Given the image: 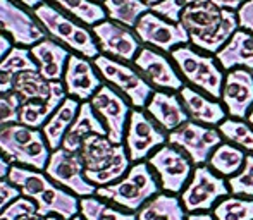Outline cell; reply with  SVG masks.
<instances>
[{
  "label": "cell",
  "instance_id": "cell-23",
  "mask_svg": "<svg viewBox=\"0 0 253 220\" xmlns=\"http://www.w3.org/2000/svg\"><path fill=\"white\" fill-rule=\"evenodd\" d=\"M91 134L107 136V127L103 124V120L97 115V112L93 110L90 102H83L73 126L69 127L67 134L64 136L60 148H64L67 151H80L83 141Z\"/></svg>",
  "mask_w": 253,
  "mask_h": 220
},
{
  "label": "cell",
  "instance_id": "cell-14",
  "mask_svg": "<svg viewBox=\"0 0 253 220\" xmlns=\"http://www.w3.org/2000/svg\"><path fill=\"white\" fill-rule=\"evenodd\" d=\"M133 31L136 33L141 43L164 52V54H170L174 48L190 43V35L179 23H170L153 10L145 12L138 19Z\"/></svg>",
  "mask_w": 253,
  "mask_h": 220
},
{
  "label": "cell",
  "instance_id": "cell-13",
  "mask_svg": "<svg viewBox=\"0 0 253 220\" xmlns=\"http://www.w3.org/2000/svg\"><path fill=\"white\" fill-rule=\"evenodd\" d=\"M45 174L55 184L80 198L97 194V186L84 176V165L78 151H67L64 148L53 150L45 167Z\"/></svg>",
  "mask_w": 253,
  "mask_h": 220
},
{
  "label": "cell",
  "instance_id": "cell-6",
  "mask_svg": "<svg viewBox=\"0 0 253 220\" xmlns=\"http://www.w3.org/2000/svg\"><path fill=\"white\" fill-rule=\"evenodd\" d=\"M0 153L9 164L45 170L52 151L43 131L17 122L0 129Z\"/></svg>",
  "mask_w": 253,
  "mask_h": 220
},
{
  "label": "cell",
  "instance_id": "cell-34",
  "mask_svg": "<svg viewBox=\"0 0 253 220\" xmlns=\"http://www.w3.org/2000/svg\"><path fill=\"white\" fill-rule=\"evenodd\" d=\"M52 2L59 3L71 16H74L83 24L91 28L109 17L103 5H100L98 2H93V0H52Z\"/></svg>",
  "mask_w": 253,
  "mask_h": 220
},
{
  "label": "cell",
  "instance_id": "cell-27",
  "mask_svg": "<svg viewBox=\"0 0 253 220\" xmlns=\"http://www.w3.org/2000/svg\"><path fill=\"white\" fill-rule=\"evenodd\" d=\"M80 100L73 97H67L62 104L59 105V109L53 112V115L47 120L42 131H43V136L47 140L50 150H59L62 147L64 136L67 134L69 127L73 126L74 119H76L78 112H80Z\"/></svg>",
  "mask_w": 253,
  "mask_h": 220
},
{
  "label": "cell",
  "instance_id": "cell-3",
  "mask_svg": "<svg viewBox=\"0 0 253 220\" xmlns=\"http://www.w3.org/2000/svg\"><path fill=\"white\" fill-rule=\"evenodd\" d=\"M78 153L83 160L84 176L97 187L121 181L133 164L124 145H114L109 138L100 134L88 136Z\"/></svg>",
  "mask_w": 253,
  "mask_h": 220
},
{
  "label": "cell",
  "instance_id": "cell-8",
  "mask_svg": "<svg viewBox=\"0 0 253 220\" xmlns=\"http://www.w3.org/2000/svg\"><path fill=\"white\" fill-rule=\"evenodd\" d=\"M93 66L97 67L98 74L107 81V84L116 88L119 93H123L134 109L143 110L147 107L148 100L155 90L141 76L140 71L133 69L126 62L112 59L109 55H98L97 59H93Z\"/></svg>",
  "mask_w": 253,
  "mask_h": 220
},
{
  "label": "cell",
  "instance_id": "cell-2",
  "mask_svg": "<svg viewBox=\"0 0 253 220\" xmlns=\"http://www.w3.org/2000/svg\"><path fill=\"white\" fill-rule=\"evenodd\" d=\"M179 24L190 35V43L210 55H215L240 28L238 14L220 9L212 0L184 9Z\"/></svg>",
  "mask_w": 253,
  "mask_h": 220
},
{
  "label": "cell",
  "instance_id": "cell-9",
  "mask_svg": "<svg viewBox=\"0 0 253 220\" xmlns=\"http://www.w3.org/2000/svg\"><path fill=\"white\" fill-rule=\"evenodd\" d=\"M229 194L227 179L215 174L209 165H197L181 193V203L188 214L212 212L213 207Z\"/></svg>",
  "mask_w": 253,
  "mask_h": 220
},
{
  "label": "cell",
  "instance_id": "cell-21",
  "mask_svg": "<svg viewBox=\"0 0 253 220\" xmlns=\"http://www.w3.org/2000/svg\"><path fill=\"white\" fill-rule=\"evenodd\" d=\"M145 110L167 134L190 120L179 93H174V91L155 90Z\"/></svg>",
  "mask_w": 253,
  "mask_h": 220
},
{
  "label": "cell",
  "instance_id": "cell-18",
  "mask_svg": "<svg viewBox=\"0 0 253 220\" xmlns=\"http://www.w3.org/2000/svg\"><path fill=\"white\" fill-rule=\"evenodd\" d=\"M0 30L9 35L12 43L21 47H33L45 40V31L40 28L37 17L12 0H0Z\"/></svg>",
  "mask_w": 253,
  "mask_h": 220
},
{
  "label": "cell",
  "instance_id": "cell-12",
  "mask_svg": "<svg viewBox=\"0 0 253 220\" xmlns=\"http://www.w3.org/2000/svg\"><path fill=\"white\" fill-rule=\"evenodd\" d=\"M222 141L224 138L217 127L203 126L193 120H188L186 124L167 134V143L183 150L195 167L209 164L210 155Z\"/></svg>",
  "mask_w": 253,
  "mask_h": 220
},
{
  "label": "cell",
  "instance_id": "cell-50",
  "mask_svg": "<svg viewBox=\"0 0 253 220\" xmlns=\"http://www.w3.org/2000/svg\"><path fill=\"white\" fill-rule=\"evenodd\" d=\"M48 220H62V219H59V217H53V215H50V217H48Z\"/></svg>",
  "mask_w": 253,
  "mask_h": 220
},
{
  "label": "cell",
  "instance_id": "cell-19",
  "mask_svg": "<svg viewBox=\"0 0 253 220\" xmlns=\"http://www.w3.org/2000/svg\"><path fill=\"white\" fill-rule=\"evenodd\" d=\"M220 100L233 119L247 120L253 109V71L245 67L227 71Z\"/></svg>",
  "mask_w": 253,
  "mask_h": 220
},
{
  "label": "cell",
  "instance_id": "cell-39",
  "mask_svg": "<svg viewBox=\"0 0 253 220\" xmlns=\"http://www.w3.org/2000/svg\"><path fill=\"white\" fill-rule=\"evenodd\" d=\"M203 2H209V0H162L160 3L152 5L150 10L159 14V16L166 17L170 23H179L181 14H183L184 9H188L190 5H195V3Z\"/></svg>",
  "mask_w": 253,
  "mask_h": 220
},
{
  "label": "cell",
  "instance_id": "cell-29",
  "mask_svg": "<svg viewBox=\"0 0 253 220\" xmlns=\"http://www.w3.org/2000/svg\"><path fill=\"white\" fill-rule=\"evenodd\" d=\"M188 212L184 210L177 194L159 193L136 212L138 220H186Z\"/></svg>",
  "mask_w": 253,
  "mask_h": 220
},
{
  "label": "cell",
  "instance_id": "cell-37",
  "mask_svg": "<svg viewBox=\"0 0 253 220\" xmlns=\"http://www.w3.org/2000/svg\"><path fill=\"white\" fill-rule=\"evenodd\" d=\"M229 193L234 196H245L253 198V155L248 153L245 165L238 174L227 179Z\"/></svg>",
  "mask_w": 253,
  "mask_h": 220
},
{
  "label": "cell",
  "instance_id": "cell-10",
  "mask_svg": "<svg viewBox=\"0 0 253 220\" xmlns=\"http://www.w3.org/2000/svg\"><path fill=\"white\" fill-rule=\"evenodd\" d=\"M148 165L155 172L162 191L170 194H181L193 174L191 158L174 145H164L147 158Z\"/></svg>",
  "mask_w": 253,
  "mask_h": 220
},
{
  "label": "cell",
  "instance_id": "cell-22",
  "mask_svg": "<svg viewBox=\"0 0 253 220\" xmlns=\"http://www.w3.org/2000/svg\"><path fill=\"white\" fill-rule=\"evenodd\" d=\"M179 97L186 109L188 115L193 122L203 124V126L215 127L227 119V110L215 98H210L203 91L197 88L184 84L179 90Z\"/></svg>",
  "mask_w": 253,
  "mask_h": 220
},
{
  "label": "cell",
  "instance_id": "cell-46",
  "mask_svg": "<svg viewBox=\"0 0 253 220\" xmlns=\"http://www.w3.org/2000/svg\"><path fill=\"white\" fill-rule=\"evenodd\" d=\"M186 220H215L212 212H198V214H188Z\"/></svg>",
  "mask_w": 253,
  "mask_h": 220
},
{
  "label": "cell",
  "instance_id": "cell-30",
  "mask_svg": "<svg viewBox=\"0 0 253 220\" xmlns=\"http://www.w3.org/2000/svg\"><path fill=\"white\" fill-rule=\"evenodd\" d=\"M59 81H47L38 71H26L16 77L14 93L19 97L21 104L31 100H47L55 90Z\"/></svg>",
  "mask_w": 253,
  "mask_h": 220
},
{
  "label": "cell",
  "instance_id": "cell-49",
  "mask_svg": "<svg viewBox=\"0 0 253 220\" xmlns=\"http://www.w3.org/2000/svg\"><path fill=\"white\" fill-rule=\"evenodd\" d=\"M143 2L145 3H148V5H155V3H160V2H162V0H143Z\"/></svg>",
  "mask_w": 253,
  "mask_h": 220
},
{
  "label": "cell",
  "instance_id": "cell-15",
  "mask_svg": "<svg viewBox=\"0 0 253 220\" xmlns=\"http://www.w3.org/2000/svg\"><path fill=\"white\" fill-rule=\"evenodd\" d=\"M90 104L97 115L103 120L107 127V138L114 145H124L127 120L131 115L129 100L123 97L110 84H102V88L90 98Z\"/></svg>",
  "mask_w": 253,
  "mask_h": 220
},
{
  "label": "cell",
  "instance_id": "cell-16",
  "mask_svg": "<svg viewBox=\"0 0 253 220\" xmlns=\"http://www.w3.org/2000/svg\"><path fill=\"white\" fill-rule=\"evenodd\" d=\"M134 67L153 88L179 93L184 86L183 77L174 66L172 59L152 47H141L134 59Z\"/></svg>",
  "mask_w": 253,
  "mask_h": 220
},
{
  "label": "cell",
  "instance_id": "cell-28",
  "mask_svg": "<svg viewBox=\"0 0 253 220\" xmlns=\"http://www.w3.org/2000/svg\"><path fill=\"white\" fill-rule=\"evenodd\" d=\"M26 71H38V64L30 50L24 47H12V50L0 60V95L10 93L16 77Z\"/></svg>",
  "mask_w": 253,
  "mask_h": 220
},
{
  "label": "cell",
  "instance_id": "cell-42",
  "mask_svg": "<svg viewBox=\"0 0 253 220\" xmlns=\"http://www.w3.org/2000/svg\"><path fill=\"white\" fill-rule=\"evenodd\" d=\"M238 24L241 30H247L253 35V0H248L238 9Z\"/></svg>",
  "mask_w": 253,
  "mask_h": 220
},
{
  "label": "cell",
  "instance_id": "cell-25",
  "mask_svg": "<svg viewBox=\"0 0 253 220\" xmlns=\"http://www.w3.org/2000/svg\"><path fill=\"white\" fill-rule=\"evenodd\" d=\"M215 59L224 71H233L236 67L253 71V35L238 28L229 41L215 54Z\"/></svg>",
  "mask_w": 253,
  "mask_h": 220
},
{
  "label": "cell",
  "instance_id": "cell-31",
  "mask_svg": "<svg viewBox=\"0 0 253 220\" xmlns=\"http://www.w3.org/2000/svg\"><path fill=\"white\" fill-rule=\"evenodd\" d=\"M247 151H243L240 147L229 143V141H222L210 155L207 165L215 174H219L220 177L229 179L241 170V167L245 165V160H247Z\"/></svg>",
  "mask_w": 253,
  "mask_h": 220
},
{
  "label": "cell",
  "instance_id": "cell-40",
  "mask_svg": "<svg viewBox=\"0 0 253 220\" xmlns=\"http://www.w3.org/2000/svg\"><path fill=\"white\" fill-rule=\"evenodd\" d=\"M21 100L14 91L0 95V129L19 122Z\"/></svg>",
  "mask_w": 253,
  "mask_h": 220
},
{
  "label": "cell",
  "instance_id": "cell-20",
  "mask_svg": "<svg viewBox=\"0 0 253 220\" xmlns=\"http://www.w3.org/2000/svg\"><path fill=\"white\" fill-rule=\"evenodd\" d=\"M64 88L66 93L78 100H90L102 88V77L98 76L97 67L83 55H69L64 73Z\"/></svg>",
  "mask_w": 253,
  "mask_h": 220
},
{
  "label": "cell",
  "instance_id": "cell-24",
  "mask_svg": "<svg viewBox=\"0 0 253 220\" xmlns=\"http://www.w3.org/2000/svg\"><path fill=\"white\" fill-rule=\"evenodd\" d=\"M31 55L35 62L38 64V73L47 81H60L64 79L69 52L66 47L59 45L57 41H52L48 38L42 40L40 43L31 47Z\"/></svg>",
  "mask_w": 253,
  "mask_h": 220
},
{
  "label": "cell",
  "instance_id": "cell-35",
  "mask_svg": "<svg viewBox=\"0 0 253 220\" xmlns=\"http://www.w3.org/2000/svg\"><path fill=\"white\" fill-rule=\"evenodd\" d=\"M212 215L215 220H253V198L229 194L213 207Z\"/></svg>",
  "mask_w": 253,
  "mask_h": 220
},
{
  "label": "cell",
  "instance_id": "cell-51",
  "mask_svg": "<svg viewBox=\"0 0 253 220\" xmlns=\"http://www.w3.org/2000/svg\"><path fill=\"white\" fill-rule=\"evenodd\" d=\"M73 220H83V217H81V215H78V217H74Z\"/></svg>",
  "mask_w": 253,
  "mask_h": 220
},
{
  "label": "cell",
  "instance_id": "cell-7",
  "mask_svg": "<svg viewBox=\"0 0 253 220\" xmlns=\"http://www.w3.org/2000/svg\"><path fill=\"white\" fill-rule=\"evenodd\" d=\"M33 14L52 38L62 41L74 52L86 59H97L100 55V47L95 35L80 23L73 21L69 16L60 12L59 9H55L52 3H40L37 9H33Z\"/></svg>",
  "mask_w": 253,
  "mask_h": 220
},
{
  "label": "cell",
  "instance_id": "cell-5",
  "mask_svg": "<svg viewBox=\"0 0 253 220\" xmlns=\"http://www.w3.org/2000/svg\"><path fill=\"white\" fill-rule=\"evenodd\" d=\"M169 55L176 69L179 71V74L186 79L190 86L203 91L210 98H215V100L222 98L226 74L215 57L198 50L191 43L174 48Z\"/></svg>",
  "mask_w": 253,
  "mask_h": 220
},
{
  "label": "cell",
  "instance_id": "cell-38",
  "mask_svg": "<svg viewBox=\"0 0 253 220\" xmlns=\"http://www.w3.org/2000/svg\"><path fill=\"white\" fill-rule=\"evenodd\" d=\"M0 220H48V217H42L37 212V203L30 198L19 196L5 210L0 214Z\"/></svg>",
  "mask_w": 253,
  "mask_h": 220
},
{
  "label": "cell",
  "instance_id": "cell-43",
  "mask_svg": "<svg viewBox=\"0 0 253 220\" xmlns=\"http://www.w3.org/2000/svg\"><path fill=\"white\" fill-rule=\"evenodd\" d=\"M212 2L215 3L217 7H220V9L238 12V9H240V7L243 5L245 2H248V0H212Z\"/></svg>",
  "mask_w": 253,
  "mask_h": 220
},
{
  "label": "cell",
  "instance_id": "cell-44",
  "mask_svg": "<svg viewBox=\"0 0 253 220\" xmlns=\"http://www.w3.org/2000/svg\"><path fill=\"white\" fill-rule=\"evenodd\" d=\"M10 50H12V41H10V38L0 35V60L9 54Z\"/></svg>",
  "mask_w": 253,
  "mask_h": 220
},
{
  "label": "cell",
  "instance_id": "cell-1",
  "mask_svg": "<svg viewBox=\"0 0 253 220\" xmlns=\"http://www.w3.org/2000/svg\"><path fill=\"white\" fill-rule=\"evenodd\" d=\"M7 179L19 187L24 198L37 203V212L42 217L53 215L62 220H73L80 215V200L76 194L55 184L42 170L12 165Z\"/></svg>",
  "mask_w": 253,
  "mask_h": 220
},
{
  "label": "cell",
  "instance_id": "cell-26",
  "mask_svg": "<svg viewBox=\"0 0 253 220\" xmlns=\"http://www.w3.org/2000/svg\"><path fill=\"white\" fill-rule=\"evenodd\" d=\"M66 88L64 83H57L55 90L50 95V98L47 100H31L21 104L19 109V124H24L28 127H35V129H40L47 124V120L53 115L59 105L66 100Z\"/></svg>",
  "mask_w": 253,
  "mask_h": 220
},
{
  "label": "cell",
  "instance_id": "cell-52",
  "mask_svg": "<svg viewBox=\"0 0 253 220\" xmlns=\"http://www.w3.org/2000/svg\"><path fill=\"white\" fill-rule=\"evenodd\" d=\"M98 2H105V0H98Z\"/></svg>",
  "mask_w": 253,
  "mask_h": 220
},
{
  "label": "cell",
  "instance_id": "cell-11",
  "mask_svg": "<svg viewBox=\"0 0 253 220\" xmlns=\"http://www.w3.org/2000/svg\"><path fill=\"white\" fill-rule=\"evenodd\" d=\"M164 145H167L166 131L145 110H131L126 136H124V147L129 155V160L133 164L145 162L153 151Z\"/></svg>",
  "mask_w": 253,
  "mask_h": 220
},
{
  "label": "cell",
  "instance_id": "cell-32",
  "mask_svg": "<svg viewBox=\"0 0 253 220\" xmlns=\"http://www.w3.org/2000/svg\"><path fill=\"white\" fill-rule=\"evenodd\" d=\"M80 215L83 220H138L136 214L109 205L98 196H84L80 200Z\"/></svg>",
  "mask_w": 253,
  "mask_h": 220
},
{
  "label": "cell",
  "instance_id": "cell-36",
  "mask_svg": "<svg viewBox=\"0 0 253 220\" xmlns=\"http://www.w3.org/2000/svg\"><path fill=\"white\" fill-rule=\"evenodd\" d=\"M217 129L222 134L224 140L240 147L247 153L253 155V127L247 120L233 119L231 117V119H226L224 122H220L217 126Z\"/></svg>",
  "mask_w": 253,
  "mask_h": 220
},
{
  "label": "cell",
  "instance_id": "cell-41",
  "mask_svg": "<svg viewBox=\"0 0 253 220\" xmlns=\"http://www.w3.org/2000/svg\"><path fill=\"white\" fill-rule=\"evenodd\" d=\"M19 196H23L19 187L14 186L9 179H0V214L5 210L7 205H10Z\"/></svg>",
  "mask_w": 253,
  "mask_h": 220
},
{
  "label": "cell",
  "instance_id": "cell-48",
  "mask_svg": "<svg viewBox=\"0 0 253 220\" xmlns=\"http://www.w3.org/2000/svg\"><path fill=\"white\" fill-rule=\"evenodd\" d=\"M247 120H248V124L253 127V109L250 110V113H248V117H247Z\"/></svg>",
  "mask_w": 253,
  "mask_h": 220
},
{
  "label": "cell",
  "instance_id": "cell-4",
  "mask_svg": "<svg viewBox=\"0 0 253 220\" xmlns=\"http://www.w3.org/2000/svg\"><path fill=\"white\" fill-rule=\"evenodd\" d=\"M160 183L148 162H136L121 181L97 187L95 196L116 205L126 212L136 214L147 201L160 193Z\"/></svg>",
  "mask_w": 253,
  "mask_h": 220
},
{
  "label": "cell",
  "instance_id": "cell-47",
  "mask_svg": "<svg viewBox=\"0 0 253 220\" xmlns=\"http://www.w3.org/2000/svg\"><path fill=\"white\" fill-rule=\"evenodd\" d=\"M16 2L23 3L24 7H30V9H37L40 3H43V0H16Z\"/></svg>",
  "mask_w": 253,
  "mask_h": 220
},
{
  "label": "cell",
  "instance_id": "cell-45",
  "mask_svg": "<svg viewBox=\"0 0 253 220\" xmlns=\"http://www.w3.org/2000/svg\"><path fill=\"white\" fill-rule=\"evenodd\" d=\"M10 167L12 165H10L9 162H7V158L0 153V179H7V177H9Z\"/></svg>",
  "mask_w": 253,
  "mask_h": 220
},
{
  "label": "cell",
  "instance_id": "cell-17",
  "mask_svg": "<svg viewBox=\"0 0 253 220\" xmlns=\"http://www.w3.org/2000/svg\"><path fill=\"white\" fill-rule=\"evenodd\" d=\"M97 43L105 55L123 62H134L138 52L141 50V41L131 28L116 21L105 19L91 28Z\"/></svg>",
  "mask_w": 253,
  "mask_h": 220
},
{
  "label": "cell",
  "instance_id": "cell-33",
  "mask_svg": "<svg viewBox=\"0 0 253 220\" xmlns=\"http://www.w3.org/2000/svg\"><path fill=\"white\" fill-rule=\"evenodd\" d=\"M103 9L107 10L110 21H116L133 30L138 19L150 10V5L145 3L143 0H105Z\"/></svg>",
  "mask_w": 253,
  "mask_h": 220
}]
</instances>
